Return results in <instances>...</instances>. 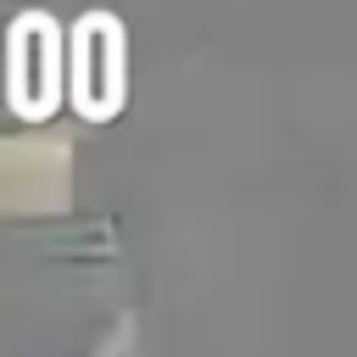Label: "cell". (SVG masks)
Masks as SVG:
<instances>
[{
    "label": "cell",
    "mask_w": 357,
    "mask_h": 357,
    "mask_svg": "<svg viewBox=\"0 0 357 357\" xmlns=\"http://www.w3.org/2000/svg\"><path fill=\"white\" fill-rule=\"evenodd\" d=\"M67 100L89 123H106L128 106V28L106 6H89L67 22Z\"/></svg>",
    "instance_id": "7a4b0ae2"
},
{
    "label": "cell",
    "mask_w": 357,
    "mask_h": 357,
    "mask_svg": "<svg viewBox=\"0 0 357 357\" xmlns=\"http://www.w3.org/2000/svg\"><path fill=\"white\" fill-rule=\"evenodd\" d=\"M0 95H6V78H0Z\"/></svg>",
    "instance_id": "3957f363"
},
{
    "label": "cell",
    "mask_w": 357,
    "mask_h": 357,
    "mask_svg": "<svg viewBox=\"0 0 357 357\" xmlns=\"http://www.w3.org/2000/svg\"><path fill=\"white\" fill-rule=\"evenodd\" d=\"M67 100V22L50 6H22L6 22V106L45 123Z\"/></svg>",
    "instance_id": "6da1fadb"
}]
</instances>
